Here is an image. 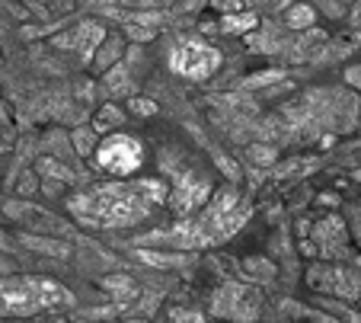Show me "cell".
I'll list each match as a JSON object with an SVG mask.
<instances>
[{
  "label": "cell",
  "instance_id": "6da1fadb",
  "mask_svg": "<svg viewBox=\"0 0 361 323\" xmlns=\"http://www.w3.org/2000/svg\"><path fill=\"white\" fill-rule=\"evenodd\" d=\"M170 189L164 179H128L87 189L71 199V214L87 227H135L157 205H164Z\"/></svg>",
  "mask_w": 361,
  "mask_h": 323
},
{
  "label": "cell",
  "instance_id": "7a4b0ae2",
  "mask_svg": "<svg viewBox=\"0 0 361 323\" xmlns=\"http://www.w3.org/2000/svg\"><path fill=\"white\" fill-rule=\"evenodd\" d=\"M250 218V205L240 199L233 189L214 195V202L208 205V212L202 218L189 221L185 227H173V234H160L150 240L173 243V247H204V243H221L237 231L243 221Z\"/></svg>",
  "mask_w": 361,
  "mask_h": 323
},
{
  "label": "cell",
  "instance_id": "3957f363",
  "mask_svg": "<svg viewBox=\"0 0 361 323\" xmlns=\"http://www.w3.org/2000/svg\"><path fill=\"white\" fill-rule=\"evenodd\" d=\"M55 304H71V291L51 279H0V314L29 317Z\"/></svg>",
  "mask_w": 361,
  "mask_h": 323
},
{
  "label": "cell",
  "instance_id": "277c9868",
  "mask_svg": "<svg viewBox=\"0 0 361 323\" xmlns=\"http://www.w3.org/2000/svg\"><path fill=\"white\" fill-rule=\"evenodd\" d=\"M170 71L176 77L185 80H208V77L218 74L221 68V51L214 49L212 42L195 39V35H185L170 49Z\"/></svg>",
  "mask_w": 361,
  "mask_h": 323
},
{
  "label": "cell",
  "instance_id": "5b68a950",
  "mask_svg": "<svg viewBox=\"0 0 361 323\" xmlns=\"http://www.w3.org/2000/svg\"><path fill=\"white\" fill-rule=\"evenodd\" d=\"M93 157L102 173H109V176H131L144 164V145L135 135L112 131L102 141H96Z\"/></svg>",
  "mask_w": 361,
  "mask_h": 323
},
{
  "label": "cell",
  "instance_id": "8992f818",
  "mask_svg": "<svg viewBox=\"0 0 361 323\" xmlns=\"http://www.w3.org/2000/svg\"><path fill=\"white\" fill-rule=\"evenodd\" d=\"M208 193H212V183H208V179L195 176V173H185V176H179L176 189L166 195V202H170V208L176 214H189L208 199Z\"/></svg>",
  "mask_w": 361,
  "mask_h": 323
},
{
  "label": "cell",
  "instance_id": "52a82bcc",
  "mask_svg": "<svg viewBox=\"0 0 361 323\" xmlns=\"http://www.w3.org/2000/svg\"><path fill=\"white\" fill-rule=\"evenodd\" d=\"M102 35H106V26H99V23H83V26H74L71 32L55 35V49L80 51V55L90 61L93 51H96V45L102 42Z\"/></svg>",
  "mask_w": 361,
  "mask_h": 323
},
{
  "label": "cell",
  "instance_id": "ba28073f",
  "mask_svg": "<svg viewBox=\"0 0 361 323\" xmlns=\"http://www.w3.org/2000/svg\"><path fill=\"white\" fill-rule=\"evenodd\" d=\"M122 49H125L122 39H118V35H112V32H106V35H102V42L96 45V51H93V58H90V61H93V68L99 71V74H106L112 64L122 61Z\"/></svg>",
  "mask_w": 361,
  "mask_h": 323
},
{
  "label": "cell",
  "instance_id": "9c48e42d",
  "mask_svg": "<svg viewBox=\"0 0 361 323\" xmlns=\"http://www.w3.org/2000/svg\"><path fill=\"white\" fill-rule=\"evenodd\" d=\"M259 26V16L256 13H237V16H224L221 20V29L224 32H231V35H243V32H252V29Z\"/></svg>",
  "mask_w": 361,
  "mask_h": 323
},
{
  "label": "cell",
  "instance_id": "30bf717a",
  "mask_svg": "<svg viewBox=\"0 0 361 323\" xmlns=\"http://www.w3.org/2000/svg\"><path fill=\"white\" fill-rule=\"evenodd\" d=\"M314 20H317V13L310 4H294V7L288 10V26L291 29H310Z\"/></svg>",
  "mask_w": 361,
  "mask_h": 323
},
{
  "label": "cell",
  "instance_id": "8fae6325",
  "mask_svg": "<svg viewBox=\"0 0 361 323\" xmlns=\"http://www.w3.org/2000/svg\"><path fill=\"white\" fill-rule=\"evenodd\" d=\"M106 87H109V93H122V90L128 87V68H125L122 61L106 71Z\"/></svg>",
  "mask_w": 361,
  "mask_h": 323
},
{
  "label": "cell",
  "instance_id": "7c38bea8",
  "mask_svg": "<svg viewBox=\"0 0 361 323\" xmlns=\"http://www.w3.org/2000/svg\"><path fill=\"white\" fill-rule=\"evenodd\" d=\"M74 145H77V151H80V154H93V147H96L93 131H90V128H77L74 131Z\"/></svg>",
  "mask_w": 361,
  "mask_h": 323
},
{
  "label": "cell",
  "instance_id": "4fadbf2b",
  "mask_svg": "<svg viewBox=\"0 0 361 323\" xmlns=\"http://www.w3.org/2000/svg\"><path fill=\"white\" fill-rule=\"evenodd\" d=\"M102 125H122V112L116 109V106H102L99 116H96V128H102Z\"/></svg>",
  "mask_w": 361,
  "mask_h": 323
},
{
  "label": "cell",
  "instance_id": "5bb4252c",
  "mask_svg": "<svg viewBox=\"0 0 361 323\" xmlns=\"http://www.w3.org/2000/svg\"><path fill=\"white\" fill-rule=\"evenodd\" d=\"M122 4L131 10H166L173 0H122Z\"/></svg>",
  "mask_w": 361,
  "mask_h": 323
},
{
  "label": "cell",
  "instance_id": "9a60e30c",
  "mask_svg": "<svg viewBox=\"0 0 361 323\" xmlns=\"http://www.w3.org/2000/svg\"><path fill=\"white\" fill-rule=\"evenodd\" d=\"M131 112H137V116H154L157 103H150V99H131Z\"/></svg>",
  "mask_w": 361,
  "mask_h": 323
},
{
  "label": "cell",
  "instance_id": "2e32d148",
  "mask_svg": "<svg viewBox=\"0 0 361 323\" xmlns=\"http://www.w3.org/2000/svg\"><path fill=\"white\" fill-rule=\"evenodd\" d=\"M320 7L326 10L329 16H342V13H345V7H342L339 0H320Z\"/></svg>",
  "mask_w": 361,
  "mask_h": 323
},
{
  "label": "cell",
  "instance_id": "e0dca14e",
  "mask_svg": "<svg viewBox=\"0 0 361 323\" xmlns=\"http://www.w3.org/2000/svg\"><path fill=\"white\" fill-rule=\"evenodd\" d=\"M345 80L352 83V87H358V90H361V68H358V64H355V68H348V71H345Z\"/></svg>",
  "mask_w": 361,
  "mask_h": 323
},
{
  "label": "cell",
  "instance_id": "ac0fdd59",
  "mask_svg": "<svg viewBox=\"0 0 361 323\" xmlns=\"http://www.w3.org/2000/svg\"><path fill=\"white\" fill-rule=\"evenodd\" d=\"M252 160H256V164H269V160H272V151H269V147H252Z\"/></svg>",
  "mask_w": 361,
  "mask_h": 323
},
{
  "label": "cell",
  "instance_id": "d6986e66",
  "mask_svg": "<svg viewBox=\"0 0 361 323\" xmlns=\"http://www.w3.org/2000/svg\"><path fill=\"white\" fill-rule=\"evenodd\" d=\"M352 23H355V26H361V4H358V7H355V13H352Z\"/></svg>",
  "mask_w": 361,
  "mask_h": 323
}]
</instances>
